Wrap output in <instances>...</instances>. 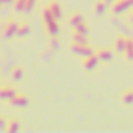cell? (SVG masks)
I'll return each mask as SVG.
<instances>
[{
    "mask_svg": "<svg viewBox=\"0 0 133 133\" xmlns=\"http://www.w3.org/2000/svg\"><path fill=\"white\" fill-rule=\"evenodd\" d=\"M133 6V0H114L110 5V13L116 17L124 16L125 13L130 11V8Z\"/></svg>",
    "mask_w": 133,
    "mask_h": 133,
    "instance_id": "obj_1",
    "label": "cell"
},
{
    "mask_svg": "<svg viewBox=\"0 0 133 133\" xmlns=\"http://www.w3.org/2000/svg\"><path fill=\"white\" fill-rule=\"evenodd\" d=\"M69 52H71L74 56H77V58H86V56H91V55L96 53V50H94L89 44H86V45L71 44V45H69Z\"/></svg>",
    "mask_w": 133,
    "mask_h": 133,
    "instance_id": "obj_2",
    "label": "cell"
},
{
    "mask_svg": "<svg viewBox=\"0 0 133 133\" xmlns=\"http://www.w3.org/2000/svg\"><path fill=\"white\" fill-rule=\"evenodd\" d=\"M17 28H19V22L17 21H6L2 27V36L5 39H13L17 35Z\"/></svg>",
    "mask_w": 133,
    "mask_h": 133,
    "instance_id": "obj_3",
    "label": "cell"
},
{
    "mask_svg": "<svg viewBox=\"0 0 133 133\" xmlns=\"http://www.w3.org/2000/svg\"><path fill=\"white\" fill-rule=\"evenodd\" d=\"M8 105L11 107V108H27L28 105H30V97L27 96V94H16L10 102H8Z\"/></svg>",
    "mask_w": 133,
    "mask_h": 133,
    "instance_id": "obj_4",
    "label": "cell"
},
{
    "mask_svg": "<svg viewBox=\"0 0 133 133\" xmlns=\"http://www.w3.org/2000/svg\"><path fill=\"white\" fill-rule=\"evenodd\" d=\"M100 64L97 55H91V56H86V58H82V69L85 72H92L94 69H97V66Z\"/></svg>",
    "mask_w": 133,
    "mask_h": 133,
    "instance_id": "obj_5",
    "label": "cell"
},
{
    "mask_svg": "<svg viewBox=\"0 0 133 133\" xmlns=\"http://www.w3.org/2000/svg\"><path fill=\"white\" fill-rule=\"evenodd\" d=\"M47 8H49V11L52 13V16L58 22L63 19V5L58 2V0H50V2L47 3Z\"/></svg>",
    "mask_w": 133,
    "mask_h": 133,
    "instance_id": "obj_6",
    "label": "cell"
},
{
    "mask_svg": "<svg viewBox=\"0 0 133 133\" xmlns=\"http://www.w3.org/2000/svg\"><path fill=\"white\" fill-rule=\"evenodd\" d=\"M96 55L99 58L100 63L103 64H108L114 59V50H110V49H100V50H96Z\"/></svg>",
    "mask_w": 133,
    "mask_h": 133,
    "instance_id": "obj_7",
    "label": "cell"
},
{
    "mask_svg": "<svg viewBox=\"0 0 133 133\" xmlns=\"http://www.w3.org/2000/svg\"><path fill=\"white\" fill-rule=\"evenodd\" d=\"M25 78V68L22 66H14V68L10 71V80L14 83H19Z\"/></svg>",
    "mask_w": 133,
    "mask_h": 133,
    "instance_id": "obj_8",
    "label": "cell"
},
{
    "mask_svg": "<svg viewBox=\"0 0 133 133\" xmlns=\"http://www.w3.org/2000/svg\"><path fill=\"white\" fill-rule=\"evenodd\" d=\"M16 94L17 91L13 86H0V102H10Z\"/></svg>",
    "mask_w": 133,
    "mask_h": 133,
    "instance_id": "obj_9",
    "label": "cell"
},
{
    "mask_svg": "<svg viewBox=\"0 0 133 133\" xmlns=\"http://www.w3.org/2000/svg\"><path fill=\"white\" fill-rule=\"evenodd\" d=\"M127 38H128V36H122V35L116 36V39H114V42H113V50H114V53L124 55L125 45H127Z\"/></svg>",
    "mask_w": 133,
    "mask_h": 133,
    "instance_id": "obj_10",
    "label": "cell"
},
{
    "mask_svg": "<svg viewBox=\"0 0 133 133\" xmlns=\"http://www.w3.org/2000/svg\"><path fill=\"white\" fill-rule=\"evenodd\" d=\"M44 30H45V33L49 35V38H50V36H58V35H59V30H61V27H59L58 21H56V19H53V21H50V22L44 24Z\"/></svg>",
    "mask_w": 133,
    "mask_h": 133,
    "instance_id": "obj_11",
    "label": "cell"
},
{
    "mask_svg": "<svg viewBox=\"0 0 133 133\" xmlns=\"http://www.w3.org/2000/svg\"><path fill=\"white\" fill-rule=\"evenodd\" d=\"M71 44L86 45V44H89V36L80 35V33H77V31H74V30H72V35H71Z\"/></svg>",
    "mask_w": 133,
    "mask_h": 133,
    "instance_id": "obj_12",
    "label": "cell"
},
{
    "mask_svg": "<svg viewBox=\"0 0 133 133\" xmlns=\"http://www.w3.org/2000/svg\"><path fill=\"white\" fill-rule=\"evenodd\" d=\"M85 22V16L80 13V11H75V13H72L71 16H69V19H68V24L74 28V27H77V25H80V24H83Z\"/></svg>",
    "mask_w": 133,
    "mask_h": 133,
    "instance_id": "obj_13",
    "label": "cell"
},
{
    "mask_svg": "<svg viewBox=\"0 0 133 133\" xmlns=\"http://www.w3.org/2000/svg\"><path fill=\"white\" fill-rule=\"evenodd\" d=\"M21 130H22V125H21V121H19V119L13 117V119H10V121L6 122L5 131H8V133H17V131H21Z\"/></svg>",
    "mask_w": 133,
    "mask_h": 133,
    "instance_id": "obj_14",
    "label": "cell"
},
{
    "mask_svg": "<svg viewBox=\"0 0 133 133\" xmlns=\"http://www.w3.org/2000/svg\"><path fill=\"white\" fill-rule=\"evenodd\" d=\"M92 11H94L96 16H103L108 11V5L103 2V0H97V2L94 3V6H92Z\"/></svg>",
    "mask_w": 133,
    "mask_h": 133,
    "instance_id": "obj_15",
    "label": "cell"
},
{
    "mask_svg": "<svg viewBox=\"0 0 133 133\" xmlns=\"http://www.w3.org/2000/svg\"><path fill=\"white\" fill-rule=\"evenodd\" d=\"M121 103L125 105V107H130L133 105V88L131 89H127L121 94Z\"/></svg>",
    "mask_w": 133,
    "mask_h": 133,
    "instance_id": "obj_16",
    "label": "cell"
},
{
    "mask_svg": "<svg viewBox=\"0 0 133 133\" xmlns=\"http://www.w3.org/2000/svg\"><path fill=\"white\" fill-rule=\"evenodd\" d=\"M31 35V27L28 24H19V28H17V35L16 38H27Z\"/></svg>",
    "mask_w": 133,
    "mask_h": 133,
    "instance_id": "obj_17",
    "label": "cell"
},
{
    "mask_svg": "<svg viewBox=\"0 0 133 133\" xmlns=\"http://www.w3.org/2000/svg\"><path fill=\"white\" fill-rule=\"evenodd\" d=\"M124 58L127 61H133V38H127V45H125Z\"/></svg>",
    "mask_w": 133,
    "mask_h": 133,
    "instance_id": "obj_18",
    "label": "cell"
},
{
    "mask_svg": "<svg viewBox=\"0 0 133 133\" xmlns=\"http://www.w3.org/2000/svg\"><path fill=\"white\" fill-rule=\"evenodd\" d=\"M74 31H77V33H80V35H85V36H89V33H91V30H89V27L83 22V24H80V25H77V27H74L72 28Z\"/></svg>",
    "mask_w": 133,
    "mask_h": 133,
    "instance_id": "obj_19",
    "label": "cell"
},
{
    "mask_svg": "<svg viewBox=\"0 0 133 133\" xmlns=\"http://www.w3.org/2000/svg\"><path fill=\"white\" fill-rule=\"evenodd\" d=\"M59 39H58V36H50L49 38V49L50 50H53V52H56V50H59Z\"/></svg>",
    "mask_w": 133,
    "mask_h": 133,
    "instance_id": "obj_20",
    "label": "cell"
},
{
    "mask_svg": "<svg viewBox=\"0 0 133 133\" xmlns=\"http://www.w3.org/2000/svg\"><path fill=\"white\" fill-rule=\"evenodd\" d=\"M13 6H14L16 13H24V10H25V0H14Z\"/></svg>",
    "mask_w": 133,
    "mask_h": 133,
    "instance_id": "obj_21",
    "label": "cell"
},
{
    "mask_svg": "<svg viewBox=\"0 0 133 133\" xmlns=\"http://www.w3.org/2000/svg\"><path fill=\"white\" fill-rule=\"evenodd\" d=\"M35 5H36V0H25V10H24V13L30 14L33 11V8H35Z\"/></svg>",
    "mask_w": 133,
    "mask_h": 133,
    "instance_id": "obj_22",
    "label": "cell"
},
{
    "mask_svg": "<svg viewBox=\"0 0 133 133\" xmlns=\"http://www.w3.org/2000/svg\"><path fill=\"white\" fill-rule=\"evenodd\" d=\"M52 56H53V50H50V49H47L44 53H42V58L45 59V61H49V59H52Z\"/></svg>",
    "mask_w": 133,
    "mask_h": 133,
    "instance_id": "obj_23",
    "label": "cell"
},
{
    "mask_svg": "<svg viewBox=\"0 0 133 133\" xmlns=\"http://www.w3.org/2000/svg\"><path fill=\"white\" fill-rule=\"evenodd\" d=\"M6 119L2 116V114H0V131H5V128H6Z\"/></svg>",
    "mask_w": 133,
    "mask_h": 133,
    "instance_id": "obj_24",
    "label": "cell"
},
{
    "mask_svg": "<svg viewBox=\"0 0 133 133\" xmlns=\"http://www.w3.org/2000/svg\"><path fill=\"white\" fill-rule=\"evenodd\" d=\"M13 2L14 0H0V6H10L13 5Z\"/></svg>",
    "mask_w": 133,
    "mask_h": 133,
    "instance_id": "obj_25",
    "label": "cell"
},
{
    "mask_svg": "<svg viewBox=\"0 0 133 133\" xmlns=\"http://www.w3.org/2000/svg\"><path fill=\"white\" fill-rule=\"evenodd\" d=\"M128 22L133 25V6L130 8V11H128Z\"/></svg>",
    "mask_w": 133,
    "mask_h": 133,
    "instance_id": "obj_26",
    "label": "cell"
},
{
    "mask_svg": "<svg viewBox=\"0 0 133 133\" xmlns=\"http://www.w3.org/2000/svg\"><path fill=\"white\" fill-rule=\"evenodd\" d=\"M103 2H105V3H107V5H108V6H110V5H111V3H113V2H114V0H103Z\"/></svg>",
    "mask_w": 133,
    "mask_h": 133,
    "instance_id": "obj_27",
    "label": "cell"
},
{
    "mask_svg": "<svg viewBox=\"0 0 133 133\" xmlns=\"http://www.w3.org/2000/svg\"><path fill=\"white\" fill-rule=\"evenodd\" d=\"M0 86H2V82H0Z\"/></svg>",
    "mask_w": 133,
    "mask_h": 133,
    "instance_id": "obj_28",
    "label": "cell"
}]
</instances>
